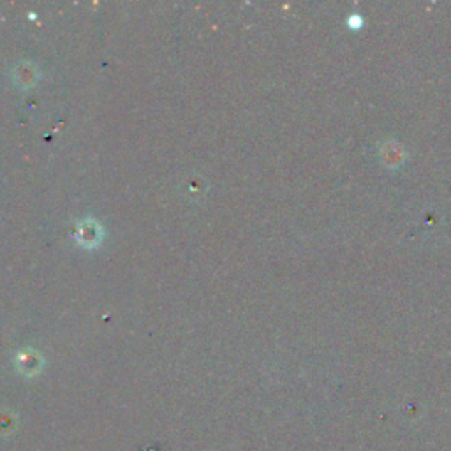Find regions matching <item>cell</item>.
<instances>
[{
    "instance_id": "1",
    "label": "cell",
    "mask_w": 451,
    "mask_h": 451,
    "mask_svg": "<svg viewBox=\"0 0 451 451\" xmlns=\"http://www.w3.org/2000/svg\"><path fill=\"white\" fill-rule=\"evenodd\" d=\"M349 25L353 28H360L361 25H364V20H361V16H358V14H353V16L349 18Z\"/></svg>"
}]
</instances>
